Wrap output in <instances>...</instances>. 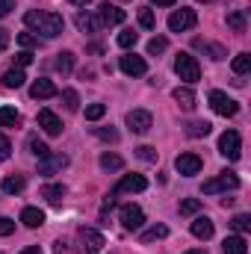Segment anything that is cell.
Masks as SVG:
<instances>
[{
	"mask_svg": "<svg viewBox=\"0 0 251 254\" xmlns=\"http://www.w3.org/2000/svg\"><path fill=\"white\" fill-rule=\"evenodd\" d=\"M24 24H27L30 30H36V33H42L45 39H57L65 30L63 15H57V12H36V9H30V12L24 15Z\"/></svg>",
	"mask_w": 251,
	"mask_h": 254,
	"instance_id": "6da1fadb",
	"label": "cell"
},
{
	"mask_svg": "<svg viewBox=\"0 0 251 254\" xmlns=\"http://www.w3.org/2000/svg\"><path fill=\"white\" fill-rule=\"evenodd\" d=\"M175 71H178L181 80H187L189 86L201 80V65H198V60H195L192 54H178V60H175Z\"/></svg>",
	"mask_w": 251,
	"mask_h": 254,
	"instance_id": "7a4b0ae2",
	"label": "cell"
},
{
	"mask_svg": "<svg viewBox=\"0 0 251 254\" xmlns=\"http://www.w3.org/2000/svg\"><path fill=\"white\" fill-rule=\"evenodd\" d=\"M219 154L228 157L231 163L240 160V154H243V139H240L237 130H225V133L219 136Z\"/></svg>",
	"mask_w": 251,
	"mask_h": 254,
	"instance_id": "3957f363",
	"label": "cell"
},
{
	"mask_svg": "<svg viewBox=\"0 0 251 254\" xmlns=\"http://www.w3.org/2000/svg\"><path fill=\"white\" fill-rule=\"evenodd\" d=\"M228 190H240V178L234 175V172H222L219 178H213V181H204V192L207 195H216V192H228Z\"/></svg>",
	"mask_w": 251,
	"mask_h": 254,
	"instance_id": "277c9868",
	"label": "cell"
},
{
	"mask_svg": "<svg viewBox=\"0 0 251 254\" xmlns=\"http://www.w3.org/2000/svg\"><path fill=\"white\" fill-rule=\"evenodd\" d=\"M210 107H213V113H219V116H225V119H231V116H237L240 113V104L234 101V98H228L225 92H210Z\"/></svg>",
	"mask_w": 251,
	"mask_h": 254,
	"instance_id": "5b68a950",
	"label": "cell"
},
{
	"mask_svg": "<svg viewBox=\"0 0 251 254\" xmlns=\"http://www.w3.org/2000/svg\"><path fill=\"white\" fill-rule=\"evenodd\" d=\"M195 24H198V15H195V9H175V12L169 15V30H172V33L192 30Z\"/></svg>",
	"mask_w": 251,
	"mask_h": 254,
	"instance_id": "8992f818",
	"label": "cell"
},
{
	"mask_svg": "<svg viewBox=\"0 0 251 254\" xmlns=\"http://www.w3.org/2000/svg\"><path fill=\"white\" fill-rule=\"evenodd\" d=\"M80 252L83 254H101L104 252V237L92 228H80Z\"/></svg>",
	"mask_w": 251,
	"mask_h": 254,
	"instance_id": "52a82bcc",
	"label": "cell"
},
{
	"mask_svg": "<svg viewBox=\"0 0 251 254\" xmlns=\"http://www.w3.org/2000/svg\"><path fill=\"white\" fill-rule=\"evenodd\" d=\"M119 216H122V225H125L127 231H139V228L145 225V213H142V207H136V204H125Z\"/></svg>",
	"mask_w": 251,
	"mask_h": 254,
	"instance_id": "ba28073f",
	"label": "cell"
},
{
	"mask_svg": "<svg viewBox=\"0 0 251 254\" xmlns=\"http://www.w3.org/2000/svg\"><path fill=\"white\" fill-rule=\"evenodd\" d=\"M127 127H130L133 133H148V130L154 127V119H151L148 110H130V113H127Z\"/></svg>",
	"mask_w": 251,
	"mask_h": 254,
	"instance_id": "9c48e42d",
	"label": "cell"
},
{
	"mask_svg": "<svg viewBox=\"0 0 251 254\" xmlns=\"http://www.w3.org/2000/svg\"><path fill=\"white\" fill-rule=\"evenodd\" d=\"M119 68L125 71L127 77H142V74L148 71V63H145L142 57H136V54H127V57L119 60Z\"/></svg>",
	"mask_w": 251,
	"mask_h": 254,
	"instance_id": "30bf717a",
	"label": "cell"
},
{
	"mask_svg": "<svg viewBox=\"0 0 251 254\" xmlns=\"http://www.w3.org/2000/svg\"><path fill=\"white\" fill-rule=\"evenodd\" d=\"M175 166H178V172L184 175V178H192V175H198L201 172V157L198 154H181L178 160H175Z\"/></svg>",
	"mask_w": 251,
	"mask_h": 254,
	"instance_id": "8fae6325",
	"label": "cell"
},
{
	"mask_svg": "<svg viewBox=\"0 0 251 254\" xmlns=\"http://www.w3.org/2000/svg\"><path fill=\"white\" fill-rule=\"evenodd\" d=\"M39 127H42L48 136H60V133H63V122H60V116L51 113V110H42V113H39Z\"/></svg>",
	"mask_w": 251,
	"mask_h": 254,
	"instance_id": "7c38bea8",
	"label": "cell"
},
{
	"mask_svg": "<svg viewBox=\"0 0 251 254\" xmlns=\"http://www.w3.org/2000/svg\"><path fill=\"white\" fill-rule=\"evenodd\" d=\"M148 187V181L142 178V175H125L122 181H119V187L113 190V195H122V192H142Z\"/></svg>",
	"mask_w": 251,
	"mask_h": 254,
	"instance_id": "4fadbf2b",
	"label": "cell"
},
{
	"mask_svg": "<svg viewBox=\"0 0 251 254\" xmlns=\"http://www.w3.org/2000/svg\"><path fill=\"white\" fill-rule=\"evenodd\" d=\"M65 166H68V157L65 154H48V157L39 160V172L42 175H54L57 169H65Z\"/></svg>",
	"mask_w": 251,
	"mask_h": 254,
	"instance_id": "5bb4252c",
	"label": "cell"
},
{
	"mask_svg": "<svg viewBox=\"0 0 251 254\" xmlns=\"http://www.w3.org/2000/svg\"><path fill=\"white\" fill-rule=\"evenodd\" d=\"M98 12H101V15H98L101 24H110V27H113V24H122V21H125V9H119V6H113V3H101Z\"/></svg>",
	"mask_w": 251,
	"mask_h": 254,
	"instance_id": "9a60e30c",
	"label": "cell"
},
{
	"mask_svg": "<svg viewBox=\"0 0 251 254\" xmlns=\"http://www.w3.org/2000/svg\"><path fill=\"white\" fill-rule=\"evenodd\" d=\"M30 95L36 98V101H48V98H54L57 95V86H54V80H36L33 86H30Z\"/></svg>",
	"mask_w": 251,
	"mask_h": 254,
	"instance_id": "2e32d148",
	"label": "cell"
},
{
	"mask_svg": "<svg viewBox=\"0 0 251 254\" xmlns=\"http://www.w3.org/2000/svg\"><path fill=\"white\" fill-rule=\"evenodd\" d=\"M74 24H77V30H83V33H98V30L104 27V24H101V18H95L92 12H77Z\"/></svg>",
	"mask_w": 251,
	"mask_h": 254,
	"instance_id": "e0dca14e",
	"label": "cell"
},
{
	"mask_svg": "<svg viewBox=\"0 0 251 254\" xmlns=\"http://www.w3.org/2000/svg\"><path fill=\"white\" fill-rule=\"evenodd\" d=\"M189 231H192V237H195V240H210L216 228H213V222H210L207 216H198V219L192 222V228H189Z\"/></svg>",
	"mask_w": 251,
	"mask_h": 254,
	"instance_id": "ac0fdd59",
	"label": "cell"
},
{
	"mask_svg": "<svg viewBox=\"0 0 251 254\" xmlns=\"http://www.w3.org/2000/svg\"><path fill=\"white\" fill-rule=\"evenodd\" d=\"M21 222H24L27 228H42V225H45V213H42L39 207H24V210H21Z\"/></svg>",
	"mask_w": 251,
	"mask_h": 254,
	"instance_id": "d6986e66",
	"label": "cell"
},
{
	"mask_svg": "<svg viewBox=\"0 0 251 254\" xmlns=\"http://www.w3.org/2000/svg\"><path fill=\"white\" fill-rule=\"evenodd\" d=\"M222 252L225 254H249V243H246V237H228L225 243H222Z\"/></svg>",
	"mask_w": 251,
	"mask_h": 254,
	"instance_id": "ffe728a7",
	"label": "cell"
},
{
	"mask_svg": "<svg viewBox=\"0 0 251 254\" xmlns=\"http://www.w3.org/2000/svg\"><path fill=\"white\" fill-rule=\"evenodd\" d=\"M195 48L204 51V54H210V60H216V63L228 57V51H225L222 45H210V42H204V39H195Z\"/></svg>",
	"mask_w": 251,
	"mask_h": 254,
	"instance_id": "44dd1931",
	"label": "cell"
},
{
	"mask_svg": "<svg viewBox=\"0 0 251 254\" xmlns=\"http://www.w3.org/2000/svg\"><path fill=\"white\" fill-rule=\"evenodd\" d=\"M42 198H48V204H54V207H60L65 198V187H60V184H48L45 190H42Z\"/></svg>",
	"mask_w": 251,
	"mask_h": 254,
	"instance_id": "7402d4cb",
	"label": "cell"
},
{
	"mask_svg": "<svg viewBox=\"0 0 251 254\" xmlns=\"http://www.w3.org/2000/svg\"><path fill=\"white\" fill-rule=\"evenodd\" d=\"M175 101L184 107V110H195V92L189 86H178L175 89Z\"/></svg>",
	"mask_w": 251,
	"mask_h": 254,
	"instance_id": "603a6c76",
	"label": "cell"
},
{
	"mask_svg": "<svg viewBox=\"0 0 251 254\" xmlns=\"http://www.w3.org/2000/svg\"><path fill=\"white\" fill-rule=\"evenodd\" d=\"M101 169H104V172H122V169H125V160H122L119 154H110V151H107V154H101Z\"/></svg>",
	"mask_w": 251,
	"mask_h": 254,
	"instance_id": "cb8c5ba5",
	"label": "cell"
},
{
	"mask_svg": "<svg viewBox=\"0 0 251 254\" xmlns=\"http://www.w3.org/2000/svg\"><path fill=\"white\" fill-rule=\"evenodd\" d=\"M24 80H27V77H24L21 68H9V71L3 74V86H6V89H18V86H24Z\"/></svg>",
	"mask_w": 251,
	"mask_h": 254,
	"instance_id": "d4e9b609",
	"label": "cell"
},
{
	"mask_svg": "<svg viewBox=\"0 0 251 254\" xmlns=\"http://www.w3.org/2000/svg\"><path fill=\"white\" fill-rule=\"evenodd\" d=\"M27 187V181H24V175H9L6 181H3V192L6 195H18V192Z\"/></svg>",
	"mask_w": 251,
	"mask_h": 254,
	"instance_id": "484cf974",
	"label": "cell"
},
{
	"mask_svg": "<svg viewBox=\"0 0 251 254\" xmlns=\"http://www.w3.org/2000/svg\"><path fill=\"white\" fill-rule=\"evenodd\" d=\"M54 68H57L60 74H71V68H74V54H71V51H63V54H57V60H54Z\"/></svg>",
	"mask_w": 251,
	"mask_h": 254,
	"instance_id": "4316f807",
	"label": "cell"
},
{
	"mask_svg": "<svg viewBox=\"0 0 251 254\" xmlns=\"http://www.w3.org/2000/svg\"><path fill=\"white\" fill-rule=\"evenodd\" d=\"M18 122H21V116L15 107H0V127H15Z\"/></svg>",
	"mask_w": 251,
	"mask_h": 254,
	"instance_id": "83f0119b",
	"label": "cell"
},
{
	"mask_svg": "<svg viewBox=\"0 0 251 254\" xmlns=\"http://www.w3.org/2000/svg\"><path fill=\"white\" fill-rule=\"evenodd\" d=\"M163 237H169V228L166 225H154V228H148V231H142V243H154V240H163Z\"/></svg>",
	"mask_w": 251,
	"mask_h": 254,
	"instance_id": "f1b7e54d",
	"label": "cell"
},
{
	"mask_svg": "<svg viewBox=\"0 0 251 254\" xmlns=\"http://www.w3.org/2000/svg\"><path fill=\"white\" fill-rule=\"evenodd\" d=\"M213 130V125L210 122H189L187 125V136H192V139H201V136H207Z\"/></svg>",
	"mask_w": 251,
	"mask_h": 254,
	"instance_id": "f546056e",
	"label": "cell"
},
{
	"mask_svg": "<svg viewBox=\"0 0 251 254\" xmlns=\"http://www.w3.org/2000/svg\"><path fill=\"white\" fill-rule=\"evenodd\" d=\"M231 228H234L237 234H246V231H251V216H249V213H237V216L231 219Z\"/></svg>",
	"mask_w": 251,
	"mask_h": 254,
	"instance_id": "4dcf8cb0",
	"label": "cell"
},
{
	"mask_svg": "<svg viewBox=\"0 0 251 254\" xmlns=\"http://www.w3.org/2000/svg\"><path fill=\"white\" fill-rule=\"evenodd\" d=\"M251 71V54H237L234 57V74H249Z\"/></svg>",
	"mask_w": 251,
	"mask_h": 254,
	"instance_id": "1f68e13d",
	"label": "cell"
},
{
	"mask_svg": "<svg viewBox=\"0 0 251 254\" xmlns=\"http://www.w3.org/2000/svg\"><path fill=\"white\" fill-rule=\"evenodd\" d=\"M228 27H231L234 33H246V12H240V9L231 12V15H228Z\"/></svg>",
	"mask_w": 251,
	"mask_h": 254,
	"instance_id": "d6a6232c",
	"label": "cell"
},
{
	"mask_svg": "<svg viewBox=\"0 0 251 254\" xmlns=\"http://www.w3.org/2000/svg\"><path fill=\"white\" fill-rule=\"evenodd\" d=\"M166 48H169V39H163V36H154V39L148 42V54H151V57L166 54Z\"/></svg>",
	"mask_w": 251,
	"mask_h": 254,
	"instance_id": "836d02e7",
	"label": "cell"
},
{
	"mask_svg": "<svg viewBox=\"0 0 251 254\" xmlns=\"http://www.w3.org/2000/svg\"><path fill=\"white\" fill-rule=\"evenodd\" d=\"M107 116V104H89L86 107V122H98Z\"/></svg>",
	"mask_w": 251,
	"mask_h": 254,
	"instance_id": "e575fe53",
	"label": "cell"
},
{
	"mask_svg": "<svg viewBox=\"0 0 251 254\" xmlns=\"http://www.w3.org/2000/svg\"><path fill=\"white\" fill-rule=\"evenodd\" d=\"M63 101H65V107H68L71 113H77V110H80V95H77L74 89H65V92H63Z\"/></svg>",
	"mask_w": 251,
	"mask_h": 254,
	"instance_id": "d590c367",
	"label": "cell"
},
{
	"mask_svg": "<svg viewBox=\"0 0 251 254\" xmlns=\"http://www.w3.org/2000/svg\"><path fill=\"white\" fill-rule=\"evenodd\" d=\"M95 136L104 142H119V130H113V127H95Z\"/></svg>",
	"mask_w": 251,
	"mask_h": 254,
	"instance_id": "8d00e7d4",
	"label": "cell"
},
{
	"mask_svg": "<svg viewBox=\"0 0 251 254\" xmlns=\"http://www.w3.org/2000/svg\"><path fill=\"white\" fill-rule=\"evenodd\" d=\"M30 154L42 160V157H48V154H51V148H48L45 142H39V139H30Z\"/></svg>",
	"mask_w": 251,
	"mask_h": 254,
	"instance_id": "74e56055",
	"label": "cell"
},
{
	"mask_svg": "<svg viewBox=\"0 0 251 254\" xmlns=\"http://www.w3.org/2000/svg\"><path fill=\"white\" fill-rule=\"evenodd\" d=\"M136 42H139V33H133V30H122L119 33V45L122 48H133Z\"/></svg>",
	"mask_w": 251,
	"mask_h": 254,
	"instance_id": "f35d334b",
	"label": "cell"
},
{
	"mask_svg": "<svg viewBox=\"0 0 251 254\" xmlns=\"http://www.w3.org/2000/svg\"><path fill=\"white\" fill-rule=\"evenodd\" d=\"M139 24H142L145 30H154V24H157V21H154V12H151L148 6H145V9H139Z\"/></svg>",
	"mask_w": 251,
	"mask_h": 254,
	"instance_id": "ab89813d",
	"label": "cell"
},
{
	"mask_svg": "<svg viewBox=\"0 0 251 254\" xmlns=\"http://www.w3.org/2000/svg\"><path fill=\"white\" fill-rule=\"evenodd\" d=\"M136 157H139V160H145V163H157V151H154V148H148V145L136 148Z\"/></svg>",
	"mask_w": 251,
	"mask_h": 254,
	"instance_id": "60d3db41",
	"label": "cell"
},
{
	"mask_svg": "<svg viewBox=\"0 0 251 254\" xmlns=\"http://www.w3.org/2000/svg\"><path fill=\"white\" fill-rule=\"evenodd\" d=\"M198 210H201V201H198V198H187V201H181V213L192 216V213H198Z\"/></svg>",
	"mask_w": 251,
	"mask_h": 254,
	"instance_id": "b9f144b4",
	"label": "cell"
},
{
	"mask_svg": "<svg viewBox=\"0 0 251 254\" xmlns=\"http://www.w3.org/2000/svg\"><path fill=\"white\" fill-rule=\"evenodd\" d=\"M18 45L30 51V48H36V45H39V39H36L33 33H18Z\"/></svg>",
	"mask_w": 251,
	"mask_h": 254,
	"instance_id": "7bdbcfd3",
	"label": "cell"
},
{
	"mask_svg": "<svg viewBox=\"0 0 251 254\" xmlns=\"http://www.w3.org/2000/svg\"><path fill=\"white\" fill-rule=\"evenodd\" d=\"M9 157H12V142L0 133V160H9Z\"/></svg>",
	"mask_w": 251,
	"mask_h": 254,
	"instance_id": "ee69618b",
	"label": "cell"
},
{
	"mask_svg": "<svg viewBox=\"0 0 251 254\" xmlns=\"http://www.w3.org/2000/svg\"><path fill=\"white\" fill-rule=\"evenodd\" d=\"M12 231H15V222L6 219V216H0V237H9Z\"/></svg>",
	"mask_w": 251,
	"mask_h": 254,
	"instance_id": "f6af8a7d",
	"label": "cell"
},
{
	"mask_svg": "<svg viewBox=\"0 0 251 254\" xmlns=\"http://www.w3.org/2000/svg\"><path fill=\"white\" fill-rule=\"evenodd\" d=\"M15 63H18V68H24V65L33 63V54L30 51H21V54H15Z\"/></svg>",
	"mask_w": 251,
	"mask_h": 254,
	"instance_id": "bcb514c9",
	"label": "cell"
},
{
	"mask_svg": "<svg viewBox=\"0 0 251 254\" xmlns=\"http://www.w3.org/2000/svg\"><path fill=\"white\" fill-rule=\"evenodd\" d=\"M15 9V0H0V18H6Z\"/></svg>",
	"mask_w": 251,
	"mask_h": 254,
	"instance_id": "7dc6e473",
	"label": "cell"
},
{
	"mask_svg": "<svg viewBox=\"0 0 251 254\" xmlns=\"http://www.w3.org/2000/svg\"><path fill=\"white\" fill-rule=\"evenodd\" d=\"M6 48H9V30H3V27H0V54H3Z\"/></svg>",
	"mask_w": 251,
	"mask_h": 254,
	"instance_id": "c3c4849f",
	"label": "cell"
},
{
	"mask_svg": "<svg viewBox=\"0 0 251 254\" xmlns=\"http://www.w3.org/2000/svg\"><path fill=\"white\" fill-rule=\"evenodd\" d=\"M54 252H57V254H71V249H68V243H63V240H60V243L54 246Z\"/></svg>",
	"mask_w": 251,
	"mask_h": 254,
	"instance_id": "681fc988",
	"label": "cell"
},
{
	"mask_svg": "<svg viewBox=\"0 0 251 254\" xmlns=\"http://www.w3.org/2000/svg\"><path fill=\"white\" fill-rule=\"evenodd\" d=\"M21 254H42V249H39V246H27Z\"/></svg>",
	"mask_w": 251,
	"mask_h": 254,
	"instance_id": "f907efd6",
	"label": "cell"
},
{
	"mask_svg": "<svg viewBox=\"0 0 251 254\" xmlns=\"http://www.w3.org/2000/svg\"><path fill=\"white\" fill-rule=\"evenodd\" d=\"M151 3H157V6H175V0H151Z\"/></svg>",
	"mask_w": 251,
	"mask_h": 254,
	"instance_id": "816d5d0a",
	"label": "cell"
},
{
	"mask_svg": "<svg viewBox=\"0 0 251 254\" xmlns=\"http://www.w3.org/2000/svg\"><path fill=\"white\" fill-rule=\"evenodd\" d=\"M68 3H74V6H89V0H68Z\"/></svg>",
	"mask_w": 251,
	"mask_h": 254,
	"instance_id": "f5cc1de1",
	"label": "cell"
},
{
	"mask_svg": "<svg viewBox=\"0 0 251 254\" xmlns=\"http://www.w3.org/2000/svg\"><path fill=\"white\" fill-rule=\"evenodd\" d=\"M187 254H207L204 249H192V252H187Z\"/></svg>",
	"mask_w": 251,
	"mask_h": 254,
	"instance_id": "db71d44e",
	"label": "cell"
},
{
	"mask_svg": "<svg viewBox=\"0 0 251 254\" xmlns=\"http://www.w3.org/2000/svg\"><path fill=\"white\" fill-rule=\"evenodd\" d=\"M201 3H216V0H201Z\"/></svg>",
	"mask_w": 251,
	"mask_h": 254,
	"instance_id": "11a10c76",
	"label": "cell"
}]
</instances>
